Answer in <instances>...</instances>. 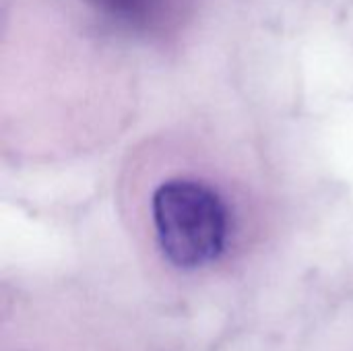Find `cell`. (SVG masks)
<instances>
[{
	"instance_id": "1",
	"label": "cell",
	"mask_w": 353,
	"mask_h": 351,
	"mask_svg": "<svg viewBox=\"0 0 353 351\" xmlns=\"http://www.w3.org/2000/svg\"><path fill=\"white\" fill-rule=\"evenodd\" d=\"M153 221L163 254L180 269L205 267L225 248V205L201 182H163L153 194Z\"/></svg>"
}]
</instances>
